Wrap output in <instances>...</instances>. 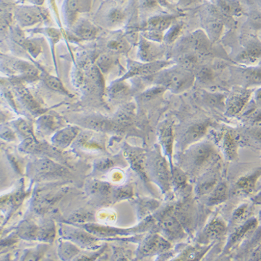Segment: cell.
Wrapping results in <instances>:
<instances>
[{
    "label": "cell",
    "instance_id": "1",
    "mask_svg": "<svg viewBox=\"0 0 261 261\" xmlns=\"http://www.w3.org/2000/svg\"><path fill=\"white\" fill-rule=\"evenodd\" d=\"M184 150L180 155V167L190 176L203 174L218 162L219 155L209 142H197Z\"/></svg>",
    "mask_w": 261,
    "mask_h": 261
},
{
    "label": "cell",
    "instance_id": "2",
    "mask_svg": "<svg viewBox=\"0 0 261 261\" xmlns=\"http://www.w3.org/2000/svg\"><path fill=\"white\" fill-rule=\"evenodd\" d=\"M161 71L156 77V83L172 93L184 92L191 88L195 82V75L192 71L181 66L162 70Z\"/></svg>",
    "mask_w": 261,
    "mask_h": 261
},
{
    "label": "cell",
    "instance_id": "3",
    "mask_svg": "<svg viewBox=\"0 0 261 261\" xmlns=\"http://www.w3.org/2000/svg\"><path fill=\"white\" fill-rule=\"evenodd\" d=\"M148 161V168L152 176L164 192H169L173 189L171 184L170 163L167 162L161 150H155Z\"/></svg>",
    "mask_w": 261,
    "mask_h": 261
},
{
    "label": "cell",
    "instance_id": "4",
    "mask_svg": "<svg viewBox=\"0 0 261 261\" xmlns=\"http://www.w3.org/2000/svg\"><path fill=\"white\" fill-rule=\"evenodd\" d=\"M160 226L164 237L171 243H178L187 238V233L182 223L171 210L164 213L160 221Z\"/></svg>",
    "mask_w": 261,
    "mask_h": 261
},
{
    "label": "cell",
    "instance_id": "5",
    "mask_svg": "<svg viewBox=\"0 0 261 261\" xmlns=\"http://www.w3.org/2000/svg\"><path fill=\"white\" fill-rule=\"evenodd\" d=\"M47 15L45 9L36 5L22 6L15 11V18L22 28L35 25L46 19Z\"/></svg>",
    "mask_w": 261,
    "mask_h": 261
},
{
    "label": "cell",
    "instance_id": "6",
    "mask_svg": "<svg viewBox=\"0 0 261 261\" xmlns=\"http://www.w3.org/2000/svg\"><path fill=\"white\" fill-rule=\"evenodd\" d=\"M251 91L244 87L234 89L226 98L225 113L228 117L238 115L248 103L251 97Z\"/></svg>",
    "mask_w": 261,
    "mask_h": 261
},
{
    "label": "cell",
    "instance_id": "7",
    "mask_svg": "<svg viewBox=\"0 0 261 261\" xmlns=\"http://www.w3.org/2000/svg\"><path fill=\"white\" fill-rule=\"evenodd\" d=\"M171 248V243L167 238L159 234H152L143 242L140 252L142 256H148L165 252Z\"/></svg>",
    "mask_w": 261,
    "mask_h": 261
},
{
    "label": "cell",
    "instance_id": "8",
    "mask_svg": "<svg viewBox=\"0 0 261 261\" xmlns=\"http://www.w3.org/2000/svg\"><path fill=\"white\" fill-rule=\"evenodd\" d=\"M232 75L235 77V81L244 88L261 86V68H234Z\"/></svg>",
    "mask_w": 261,
    "mask_h": 261
},
{
    "label": "cell",
    "instance_id": "9",
    "mask_svg": "<svg viewBox=\"0 0 261 261\" xmlns=\"http://www.w3.org/2000/svg\"><path fill=\"white\" fill-rule=\"evenodd\" d=\"M164 61H155L153 62H133L129 65L128 71L125 74L123 80L135 76H148L161 71L169 64Z\"/></svg>",
    "mask_w": 261,
    "mask_h": 261
},
{
    "label": "cell",
    "instance_id": "10",
    "mask_svg": "<svg viewBox=\"0 0 261 261\" xmlns=\"http://www.w3.org/2000/svg\"><path fill=\"white\" fill-rule=\"evenodd\" d=\"M209 123L207 121L194 123L188 127L180 139L182 149L184 150L192 145L199 142L206 135Z\"/></svg>",
    "mask_w": 261,
    "mask_h": 261
},
{
    "label": "cell",
    "instance_id": "11",
    "mask_svg": "<svg viewBox=\"0 0 261 261\" xmlns=\"http://www.w3.org/2000/svg\"><path fill=\"white\" fill-rule=\"evenodd\" d=\"M5 70L27 80H34L39 75L38 70L28 62L20 60H6Z\"/></svg>",
    "mask_w": 261,
    "mask_h": 261
},
{
    "label": "cell",
    "instance_id": "12",
    "mask_svg": "<svg viewBox=\"0 0 261 261\" xmlns=\"http://www.w3.org/2000/svg\"><path fill=\"white\" fill-rule=\"evenodd\" d=\"M159 43H156L146 39V38H141L140 45H139L138 56L142 62H153L159 61L163 55V47L160 46Z\"/></svg>",
    "mask_w": 261,
    "mask_h": 261
},
{
    "label": "cell",
    "instance_id": "13",
    "mask_svg": "<svg viewBox=\"0 0 261 261\" xmlns=\"http://www.w3.org/2000/svg\"><path fill=\"white\" fill-rule=\"evenodd\" d=\"M89 0H65L64 16L66 24L72 27L77 20L78 14L87 10Z\"/></svg>",
    "mask_w": 261,
    "mask_h": 261
},
{
    "label": "cell",
    "instance_id": "14",
    "mask_svg": "<svg viewBox=\"0 0 261 261\" xmlns=\"http://www.w3.org/2000/svg\"><path fill=\"white\" fill-rule=\"evenodd\" d=\"M127 159L129 161L132 168L140 174L145 181L148 180V164L146 154L142 150L131 149L127 151Z\"/></svg>",
    "mask_w": 261,
    "mask_h": 261
},
{
    "label": "cell",
    "instance_id": "15",
    "mask_svg": "<svg viewBox=\"0 0 261 261\" xmlns=\"http://www.w3.org/2000/svg\"><path fill=\"white\" fill-rule=\"evenodd\" d=\"M240 137L235 131H226L223 135L222 147L225 157L228 161H236L238 158V146H239Z\"/></svg>",
    "mask_w": 261,
    "mask_h": 261
},
{
    "label": "cell",
    "instance_id": "16",
    "mask_svg": "<svg viewBox=\"0 0 261 261\" xmlns=\"http://www.w3.org/2000/svg\"><path fill=\"white\" fill-rule=\"evenodd\" d=\"M160 142L165 155L169 158V163H173L172 158L174 147V129L171 123H166L160 129Z\"/></svg>",
    "mask_w": 261,
    "mask_h": 261
},
{
    "label": "cell",
    "instance_id": "17",
    "mask_svg": "<svg viewBox=\"0 0 261 261\" xmlns=\"http://www.w3.org/2000/svg\"><path fill=\"white\" fill-rule=\"evenodd\" d=\"M226 231L225 223L220 220H214L210 222L201 233L200 242L203 245H207L211 242L224 235Z\"/></svg>",
    "mask_w": 261,
    "mask_h": 261
},
{
    "label": "cell",
    "instance_id": "18",
    "mask_svg": "<svg viewBox=\"0 0 261 261\" xmlns=\"http://www.w3.org/2000/svg\"><path fill=\"white\" fill-rule=\"evenodd\" d=\"M72 33L78 39L89 41L96 37L98 30L94 24L87 20H77L71 27Z\"/></svg>",
    "mask_w": 261,
    "mask_h": 261
},
{
    "label": "cell",
    "instance_id": "19",
    "mask_svg": "<svg viewBox=\"0 0 261 261\" xmlns=\"http://www.w3.org/2000/svg\"><path fill=\"white\" fill-rule=\"evenodd\" d=\"M175 18L171 15H159L152 17L145 26L144 31H153L163 33L173 25Z\"/></svg>",
    "mask_w": 261,
    "mask_h": 261
},
{
    "label": "cell",
    "instance_id": "20",
    "mask_svg": "<svg viewBox=\"0 0 261 261\" xmlns=\"http://www.w3.org/2000/svg\"><path fill=\"white\" fill-rule=\"evenodd\" d=\"M261 58L260 42L252 40L246 45L245 50L238 55L237 60L243 64H251Z\"/></svg>",
    "mask_w": 261,
    "mask_h": 261
},
{
    "label": "cell",
    "instance_id": "21",
    "mask_svg": "<svg viewBox=\"0 0 261 261\" xmlns=\"http://www.w3.org/2000/svg\"><path fill=\"white\" fill-rule=\"evenodd\" d=\"M171 184L173 189L177 192H187L189 185H188V175L180 166L175 165L173 163L170 164Z\"/></svg>",
    "mask_w": 261,
    "mask_h": 261
},
{
    "label": "cell",
    "instance_id": "22",
    "mask_svg": "<svg viewBox=\"0 0 261 261\" xmlns=\"http://www.w3.org/2000/svg\"><path fill=\"white\" fill-rule=\"evenodd\" d=\"M211 41L204 32L197 31L190 36L189 43L190 47L196 54H205L208 52Z\"/></svg>",
    "mask_w": 261,
    "mask_h": 261
},
{
    "label": "cell",
    "instance_id": "23",
    "mask_svg": "<svg viewBox=\"0 0 261 261\" xmlns=\"http://www.w3.org/2000/svg\"><path fill=\"white\" fill-rule=\"evenodd\" d=\"M15 89H16V94L19 100L22 105L26 107L27 109H28L32 113H39L41 112V107L36 102L32 93L25 87L22 85H19L17 86Z\"/></svg>",
    "mask_w": 261,
    "mask_h": 261
},
{
    "label": "cell",
    "instance_id": "24",
    "mask_svg": "<svg viewBox=\"0 0 261 261\" xmlns=\"http://www.w3.org/2000/svg\"><path fill=\"white\" fill-rule=\"evenodd\" d=\"M212 245H203V246H197V247H189L184 249L175 258V260H199L202 257L205 256V253L211 249Z\"/></svg>",
    "mask_w": 261,
    "mask_h": 261
},
{
    "label": "cell",
    "instance_id": "25",
    "mask_svg": "<svg viewBox=\"0 0 261 261\" xmlns=\"http://www.w3.org/2000/svg\"><path fill=\"white\" fill-rule=\"evenodd\" d=\"M217 7L223 14L228 17L243 14V7L238 0H217Z\"/></svg>",
    "mask_w": 261,
    "mask_h": 261
},
{
    "label": "cell",
    "instance_id": "26",
    "mask_svg": "<svg viewBox=\"0 0 261 261\" xmlns=\"http://www.w3.org/2000/svg\"><path fill=\"white\" fill-rule=\"evenodd\" d=\"M256 223L255 220H249L241 227L236 229V231L230 236L229 239H228L229 241H228L227 245H226L227 250H230V249L233 248L234 246L237 245L240 241H242L250 230L254 229L256 226Z\"/></svg>",
    "mask_w": 261,
    "mask_h": 261
},
{
    "label": "cell",
    "instance_id": "27",
    "mask_svg": "<svg viewBox=\"0 0 261 261\" xmlns=\"http://www.w3.org/2000/svg\"><path fill=\"white\" fill-rule=\"evenodd\" d=\"M228 192L227 185L224 182H219L212 192L207 195V204L210 205L220 204L227 199Z\"/></svg>",
    "mask_w": 261,
    "mask_h": 261
},
{
    "label": "cell",
    "instance_id": "28",
    "mask_svg": "<svg viewBox=\"0 0 261 261\" xmlns=\"http://www.w3.org/2000/svg\"><path fill=\"white\" fill-rule=\"evenodd\" d=\"M261 176V169L255 171L252 174L242 177L236 182V190L244 193H250L256 186L257 180Z\"/></svg>",
    "mask_w": 261,
    "mask_h": 261
},
{
    "label": "cell",
    "instance_id": "29",
    "mask_svg": "<svg viewBox=\"0 0 261 261\" xmlns=\"http://www.w3.org/2000/svg\"><path fill=\"white\" fill-rule=\"evenodd\" d=\"M207 35L211 41H216L220 37L223 30V24L222 21L216 16H213L207 19L205 22Z\"/></svg>",
    "mask_w": 261,
    "mask_h": 261
},
{
    "label": "cell",
    "instance_id": "30",
    "mask_svg": "<svg viewBox=\"0 0 261 261\" xmlns=\"http://www.w3.org/2000/svg\"><path fill=\"white\" fill-rule=\"evenodd\" d=\"M79 129L77 127H69L63 129L62 130L57 133L55 136V142L60 146L62 145H67L69 144L71 140L75 138L76 135H77Z\"/></svg>",
    "mask_w": 261,
    "mask_h": 261
},
{
    "label": "cell",
    "instance_id": "31",
    "mask_svg": "<svg viewBox=\"0 0 261 261\" xmlns=\"http://www.w3.org/2000/svg\"><path fill=\"white\" fill-rule=\"evenodd\" d=\"M205 102L211 108L225 110V97L220 93H207L203 96Z\"/></svg>",
    "mask_w": 261,
    "mask_h": 261
},
{
    "label": "cell",
    "instance_id": "32",
    "mask_svg": "<svg viewBox=\"0 0 261 261\" xmlns=\"http://www.w3.org/2000/svg\"><path fill=\"white\" fill-rule=\"evenodd\" d=\"M41 77L45 85H46L47 87H49V89L57 91V92L68 95L67 90L65 89L62 81L59 80L58 78L55 77V76L49 75V74L47 73H43Z\"/></svg>",
    "mask_w": 261,
    "mask_h": 261
},
{
    "label": "cell",
    "instance_id": "33",
    "mask_svg": "<svg viewBox=\"0 0 261 261\" xmlns=\"http://www.w3.org/2000/svg\"><path fill=\"white\" fill-rule=\"evenodd\" d=\"M133 115H134V107L133 105H127L118 112L116 115V121L120 124H127L133 119Z\"/></svg>",
    "mask_w": 261,
    "mask_h": 261
},
{
    "label": "cell",
    "instance_id": "34",
    "mask_svg": "<svg viewBox=\"0 0 261 261\" xmlns=\"http://www.w3.org/2000/svg\"><path fill=\"white\" fill-rule=\"evenodd\" d=\"M108 22L110 25L118 26L122 24L125 20V15L121 10L119 9H112L109 12L108 17Z\"/></svg>",
    "mask_w": 261,
    "mask_h": 261
},
{
    "label": "cell",
    "instance_id": "35",
    "mask_svg": "<svg viewBox=\"0 0 261 261\" xmlns=\"http://www.w3.org/2000/svg\"><path fill=\"white\" fill-rule=\"evenodd\" d=\"M182 32V26L180 24H173L170 28L167 30V33L164 36L163 41L167 44L173 43Z\"/></svg>",
    "mask_w": 261,
    "mask_h": 261
},
{
    "label": "cell",
    "instance_id": "36",
    "mask_svg": "<svg viewBox=\"0 0 261 261\" xmlns=\"http://www.w3.org/2000/svg\"><path fill=\"white\" fill-rule=\"evenodd\" d=\"M114 60L111 56L108 54H104L99 57V58L97 60L96 66L101 72L107 73L111 69Z\"/></svg>",
    "mask_w": 261,
    "mask_h": 261
},
{
    "label": "cell",
    "instance_id": "37",
    "mask_svg": "<svg viewBox=\"0 0 261 261\" xmlns=\"http://www.w3.org/2000/svg\"><path fill=\"white\" fill-rule=\"evenodd\" d=\"M129 87L124 82L120 81L114 84L112 87H110V93L114 98H119L125 96L128 92Z\"/></svg>",
    "mask_w": 261,
    "mask_h": 261
},
{
    "label": "cell",
    "instance_id": "38",
    "mask_svg": "<svg viewBox=\"0 0 261 261\" xmlns=\"http://www.w3.org/2000/svg\"><path fill=\"white\" fill-rule=\"evenodd\" d=\"M108 47L114 52L125 53L128 49V44L123 38H118L109 43Z\"/></svg>",
    "mask_w": 261,
    "mask_h": 261
},
{
    "label": "cell",
    "instance_id": "39",
    "mask_svg": "<svg viewBox=\"0 0 261 261\" xmlns=\"http://www.w3.org/2000/svg\"><path fill=\"white\" fill-rule=\"evenodd\" d=\"M248 23L253 30H261V11H251L248 16Z\"/></svg>",
    "mask_w": 261,
    "mask_h": 261
},
{
    "label": "cell",
    "instance_id": "40",
    "mask_svg": "<svg viewBox=\"0 0 261 261\" xmlns=\"http://www.w3.org/2000/svg\"><path fill=\"white\" fill-rule=\"evenodd\" d=\"M202 83L211 84L213 81V72L208 67H203L198 72L197 75L195 76Z\"/></svg>",
    "mask_w": 261,
    "mask_h": 261
},
{
    "label": "cell",
    "instance_id": "41",
    "mask_svg": "<svg viewBox=\"0 0 261 261\" xmlns=\"http://www.w3.org/2000/svg\"><path fill=\"white\" fill-rule=\"evenodd\" d=\"M86 124L88 125V127L96 129H104L110 126L108 121L98 118H89L86 120Z\"/></svg>",
    "mask_w": 261,
    "mask_h": 261
},
{
    "label": "cell",
    "instance_id": "42",
    "mask_svg": "<svg viewBox=\"0 0 261 261\" xmlns=\"http://www.w3.org/2000/svg\"><path fill=\"white\" fill-rule=\"evenodd\" d=\"M166 90H167V89L163 86L158 85L157 87H153V88L150 89L143 93L142 98L145 100H153V99L161 96L162 93L165 92Z\"/></svg>",
    "mask_w": 261,
    "mask_h": 261
},
{
    "label": "cell",
    "instance_id": "43",
    "mask_svg": "<svg viewBox=\"0 0 261 261\" xmlns=\"http://www.w3.org/2000/svg\"><path fill=\"white\" fill-rule=\"evenodd\" d=\"M22 47L27 49V51L34 57H37L41 52V47L40 46V45L31 40L26 39Z\"/></svg>",
    "mask_w": 261,
    "mask_h": 261
},
{
    "label": "cell",
    "instance_id": "44",
    "mask_svg": "<svg viewBox=\"0 0 261 261\" xmlns=\"http://www.w3.org/2000/svg\"><path fill=\"white\" fill-rule=\"evenodd\" d=\"M16 126L21 134L26 135V136H30V135H32L31 126L28 122L24 121V120H20V121H17Z\"/></svg>",
    "mask_w": 261,
    "mask_h": 261
},
{
    "label": "cell",
    "instance_id": "45",
    "mask_svg": "<svg viewBox=\"0 0 261 261\" xmlns=\"http://www.w3.org/2000/svg\"><path fill=\"white\" fill-rule=\"evenodd\" d=\"M11 33H12V38L13 40H14L18 44L20 45L21 47H22V45H24V42L26 41V39L22 30L18 28H14L13 29Z\"/></svg>",
    "mask_w": 261,
    "mask_h": 261
},
{
    "label": "cell",
    "instance_id": "46",
    "mask_svg": "<svg viewBox=\"0 0 261 261\" xmlns=\"http://www.w3.org/2000/svg\"><path fill=\"white\" fill-rule=\"evenodd\" d=\"M249 136L257 144L261 146V126L255 127V128L251 129L248 132Z\"/></svg>",
    "mask_w": 261,
    "mask_h": 261
},
{
    "label": "cell",
    "instance_id": "47",
    "mask_svg": "<svg viewBox=\"0 0 261 261\" xmlns=\"http://www.w3.org/2000/svg\"><path fill=\"white\" fill-rule=\"evenodd\" d=\"M112 161H104L101 162L100 165H98L99 168L100 169H107L110 168V167H112Z\"/></svg>",
    "mask_w": 261,
    "mask_h": 261
},
{
    "label": "cell",
    "instance_id": "48",
    "mask_svg": "<svg viewBox=\"0 0 261 261\" xmlns=\"http://www.w3.org/2000/svg\"><path fill=\"white\" fill-rule=\"evenodd\" d=\"M254 98L255 101H256V103L258 105V106L261 107V87L255 93Z\"/></svg>",
    "mask_w": 261,
    "mask_h": 261
},
{
    "label": "cell",
    "instance_id": "49",
    "mask_svg": "<svg viewBox=\"0 0 261 261\" xmlns=\"http://www.w3.org/2000/svg\"><path fill=\"white\" fill-rule=\"evenodd\" d=\"M28 1L34 4V5L41 6L44 3L45 0H28Z\"/></svg>",
    "mask_w": 261,
    "mask_h": 261
},
{
    "label": "cell",
    "instance_id": "50",
    "mask_svg": "<svg viewBox=\"0 0 261 261\" xmlns=\"http://www.w3.org/2000/svg\"><path fill=\"white\" fill-rule=\"evenodd\" d=\"M256 257H261V245L259 246L258 249L255 252Z\"/></svg>",
    "mask_w": 261,
    "mask_h": 261
},
{
    "label": "cell",
    "instance_id": "51",
    "mask_svg": "<svg viewBox=\"0 0 261 261\" xmlns=\"http://www.w3.org/2000/svg\"><path fill=\"white\" fill-rule=\"evenodd\" d=\"M169 1H177V0H169Z\"/></svg>",
    "mask_w": 261,
    "mask_h": 261
},
{
    "label": "cell",
    "instance_id": "52",
    "mask_svg": "<svg viewBox=\"0 0 261 261\" xmlns=\"http://www.w3.org/2000/svg\"><path fill=\"white\" fill-rule=\"evenodd\" d=\"M121 1H123V0H121Z\"/></svg>",
    "mask_w": 261,
    "mask_h": 261
},
{
    "label": "cell",
    "instance_id": "53",
    "mask_svg": "<svg viewBox=\"0 0 261 261\" xmlns=\"http://www.w3.org/2000/svg\"><path fill=\"white\" fill-rule=\"evenodd\" d=\"M261 158V157H260Z\"/></svg>",
    "mask_w": 261,
    "mask_h": 261
}]
</instances>
